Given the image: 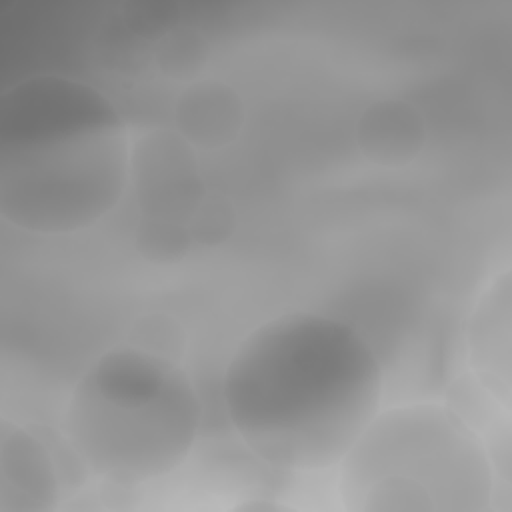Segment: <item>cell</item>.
I'll use <instances>...</instances> for the list:
<instances>
[{"label":"cell","instance_id":"6da1fadb","mask_svg":"<svg viewBox=\"0 0 512 512\" xmlns=\"http://www.w3.org/2000/svg\"><path fill=\"white\" fill-rule=\"evenodd\" d=\"M386 364L372 338L330 310L290 306L228 352L218 404L236 444L270 470L330 474L384 406Z\"/></svg>","mask_w":512,"mask_h":512},{"label":"cell","instance_id":"7a4b0ae2","mask_svg":"<svg viewBox=\"0 0 512 512\" xmlns=\"http://www.w3.org/2000/svg\"><path fill=\"white\" fill-rule=\"evenodd\" d=\"M134 128L108 90L56 70L20 76L0 96V216L36 240L108 224L130 196Z\"/></svg>","mask_w":512,"mask_h":512},{"label":"cell","instance_id":"3957f363","mask_svg":"<svg viewBox=\"0 0 512 512\" xmlns=\"http://www.w3.org/2000/svg\"><path fill=\"white\" fill-rule=\"evenodd\" d=\"M204 428L206 402L184 356L130 336L76 372L56 424L84 478L124 490L174 478Z\"/></svg>","mask_w":512,"mask_h":512},{"label":"cell","instance_id":"277c9868","mask_svg":"<svg viewBox=\"0 0 512 512\" xmlns=\"http://www.w3.org/2000/svg\"><path fill=\"white\" fill-rule=\"evenodd\" d=\"M454 402L386 400L338 460L332 490L354 512H482L508 494V456Z\"/></svg>","mask_w":512,"mask_h":512},{"label":"cell","instance_id":"5b68a950","mask_svg":"<svg viewBox=\"0 0 512 512\" xmlns=\"http://www.w3.org/2000/svg\"><path fill=\"white\" fill-rule=\"evenodd\" d=\"M210 194L202 154L168 122L134 130L128 204L136 220L190 228Z\"/></svg>","mask_w":512,"mask_h":512},{"label":"cell","instance_id":"8992f818","mask_svg":"<svg viewBox=\"0 0 512 512\" xmlns=\"http://www.w3.org/2000/svg\"><path fill=\"white\" fill-rule=\"evenodd\" d=\"M82 474L58 430L2 416L0 426V508L16 512L54 510L68 496L70 472ZM84 476V474H82Z\"/></svg>","mask_w":512,"mask_h":512},{"label":"cell","instance_id":"52a82bcc","mask_svg":"<svg viewBox=\"0 0 512 512\" xmlns=\"http://www.w3.org/2000/svg\"><path fill=\"white\" fill-rule=\"evenodd\" d=\"M512 280L496 266L478 286L462 326V354L478 392L510 414L512 392Z\"/></svg>","mask_w":512,"mask_h":512},{"label":"cell","instance_id":"ba28073f","mask_svg":"<svg viewBox=\"0 0 512 512\" xmlns=\"http://www.w3.org/2000/svg\"><path fill=\"white\" fill-rule=\"evenodd\" d=\"M356 156L378 170H406L428 150L432 130L426 112L406 96L370 98L354 116L350 130Z\"/></svg>","mask_w":512,"mask_h":512},{"label":"cell","instance_id":"9c48e42d","mask_svg":"<svg viewBox=\"0 0 512 512\" xmlns=\"http://www.w3.org/2000/svg\"><path fill=\"white\" fill-rule=\"evenodd\" d=\"M248 120L244 92L232 80L208 74L174 92L166 122L204 156L234 148Z\"/></svg>","mask_w":512,"mask_h":512},{"label":"cell","instance_id":"30bf717a","mask_svg":"<svg viewBox=\"0 0 512 512\" xmlns=\"http://www.w3.org/2000/svg\"><path fill=\"white\" fill-rule=\"evenodd\" d=\"M214 54L212 34L200 24L174 14L152 46L148 70L154 78L178 90L212 74Z\"/></svg>","mask_w":512,"mask_h":512}]
</instances>
